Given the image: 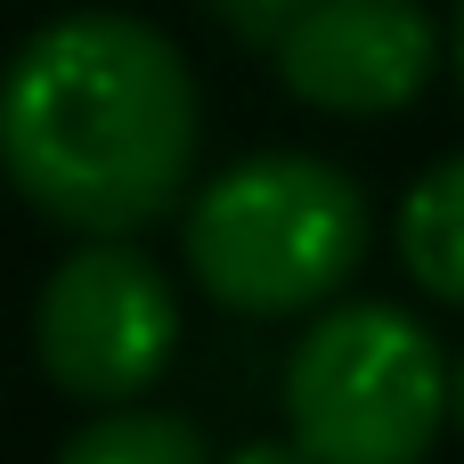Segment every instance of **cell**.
Segmentation results:
<instances>
[{
    "instance_id": "1",
    "label": "cell",
    "mask_w": 464,
    "mask_h": 464,
    "mask_svg": "<svg viewBox=\"0 0 464 464\" xmlns=\"http://www.w3.org/2000/svg\"><path fill=\"white\" fill-rule=\"evenodd\" d=\"M0 171L82 245H130L179 212L196 171V73L147 24L82 8L0 73Z\"/></svg>"
},
{
    "instance_id": "2",
    "label": "cell",
    "mask_w": 464,
    "mask_h": 464,
    "mask_svg": "<svg viewBox=\"0 0 464 464\" xmlns=\"http://www.w3.org/2000/svg\"><path fill=\"white\" fill-rule=\"evenodd\" d=\"M188 277L237 318H294L334 302L367 261V196L326 155H245L188 196Z\"/></svg>"
},
{
    "instance_id": "3",
    "label": "cell",
    "mask_w": 464,
    "mask_h": 464,
    "mask_svg": "<svg viewBox=\"0 0 464 464\" xmlns=\"http://www.w3.org/2000/svg\"><path fill=\"white\" fill-rule=\"evenodd\" d=\"M457 416V367L424 318L392 302H343L310 318L285 359V424L310 464H424Z\"/></svg>"
},
{
    "instance_id": "4",
    "label": "cell",
    "mask_w": 464,
    "mask_h": 464,
    "mask_svg": "<svg viewBox=\"0 0 464 464\" xmlns=\"http://www.w3.org/2000/svg\"><path fill=\"white\" fill-rule=\"evenodd\" d=\"M33 351L65 400L130 408L179 351V294L130 245H82L33 302Z\"/></svg>"
},
{
    "instance_id": "5",
    "label": "cell",
    "mask_w": 464,
    "mask_h": 464,
    "mask_svg": "<svg viewBox=\"0 0 464 464\" xmlns=\"http://www.w3.org/2000/svg\"><path fill=\"white\" fill-rule=\"evenodd\" d=\"M440 65L424 0H318L277 41V82L318 114H400Z\"/></svg>"
},
{
    "instance_id": "6",
    "label": "cell",
    "mask_w": 464,
    "mask_h": 464,
    "mask_svg": "<svg viewBox=\"0 0 464 464\" xmlns=\"http://www.w3.org/2000/svg\"><path fill=\"white\" fill-rule=\"evenodd\" d=\"M400 261H408V277L432 302L464 310V155L432 163L408 188V204H400Z\"/></svg>"
},
{
    "instance_id": "7",
    "label": "cell",
    "mask_w": 464,
    "mask_h": 464,
    "mask_svg": "<svg viewBox=\"0 0 464 464\" xmlns=\"http://www.w3.org/2000/svg\"><path fill=\"white\" fill-rule=\"evenodd\" d=\"M57 464H212V449L171 408H106L57 449Z\"/></svg>"
},
{
    "instance_id": "8",
    "label": "cell",
    "mask_w": 464,
    "mask_h": 464,
    "mask_svg": "<svg viewBox=\"0 0 464 464\" xmlns=\"http://www.w3.org/2000/svg\"><path fill=\"white\" fill-rule=\"evenodd\" d=\"M310 8H318V0H212V16H220L228 33H245V41H269V49H277V41H285V33H294Z\"/></svg>"
},
{
    "instance_id": "9",
    "label": "cell",
    "mask_w": 464,
    "mask_h": 464,
    "mask_svg": "<svg viewBox=\"0 0 464 464\" xmlns=\"http://www.w3.org/2000/svg\"><path fill=\"white\" fill-rule=\"evenodd\" d=\"M220 464H310V457H302L294 440H245L237 457H220Z\"/></svg>"
},
{
    "instance_id": "10",
    "label": "cell",
    "mask_w": 464,
    "mask_h": 464,
    "mask_svg": "<svg viewBox=\"0 0 464 464\" xmlns=\"http://www.w3.org/2000/svg\"><path fill=\"white\" fill-rule=\"evenodd\" d=\"M449 57H457V82H464V0H457V24H449Z\"/></svg>"
},
{
    "instance_id": "11",
    "label": "cell",
    "mask_w": 464,
    "mask_h": 464,
    "mask_svg": "<svg viewBox=\"0 0 464 464\" xmlns=\"http://www.w3.org/2000/svg\"><path fill=\"white\" fill-rule=\"evenodd\" d=\"M457 432H464V359H457Z\"/></svg>"
}]
</instances>
